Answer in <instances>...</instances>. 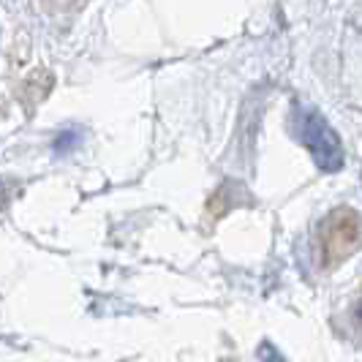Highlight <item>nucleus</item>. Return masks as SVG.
Here are the masks:
<instances>
[{
	"instance_id": "7ed1b4c3",
	"label": "nucleus",
	"mask_w": 362,
	"mask_h": 362,
	"mask_svg": "<svg viewBox=\"0 0 362 362\" xmlns=\"http://www.w3.org/2000/svg\"><path fill=\"white\" fill-rule=\"evenodd\" d=\"M79 139H82V134H79L76 128L63 131V134L54 139V153H57V156H60V153H69V150H74V147L79 145Z\"/></svg>"
},
{
	"instance_id": "f257e3e1",
	"label": "nucleus",
	"mask_w": 362,
	"mask_h": 362,
	"mask_svg": "<svg viewBox=\"0 0 362 362\" xmlns=\"http://www.w3.org/2000/svg\"><path fill=\"white\" fill-rule=\"evenodd\" d=\"M294 131H297V139L308 147L313 161L319 163V169H325V172L344 169L346 153L341 136L327 123L322 112H316L313 107H297L294 109Z\"/></svg>"
},
{
	"instance_id": "f03ea898",
	"label": "nucleus",
	"mask_w": 362,
	"mask_h": 362,
	"mask_svg": "<svg viewBox=\"0 0 362 362\" xmlns=\"http://www.w3.org/2000/svg\"><path fill=\"white\" fill-rule=\"evenodd\" d=\"M360 243V218L354 210L332 213L322 232V259L325 264H338L341 259L354 254Z\"/></svg>"
}]
</instances>
